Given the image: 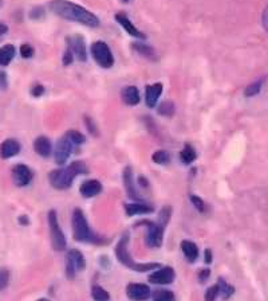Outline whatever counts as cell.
<instances>
[{
	"label": "cell",
	"instance_id": "74e56055",
	"mask_svg": "<svg viewBox=\"0 0 268 301\" xmlns=\"http://www.w3.org/2000/svg\"><path fill=\"white\" fill-rule=\"evenodd\" d=\"M85 124L86 126H87V129H89V132L91 133V135H97L98 133V129H97V125L94 124L93 118L89 116H85Z\"/></svg>",
	"mask_w": 268,
	"mask_h": 301
},
{
	"label": "cell",
	"instance_id": "ba28073f",
	"mask_svg": "<svg viewBox=\"0 0 268 301\" xmlns=\"http://www.w3.org/2000/svg\"><path fill=\"white\" fill-rule=\"evenodd\" d=\"M86 261L83 254L76 250L71 249L67 253V264H66V274L68 279H74L76 274L85 269Z\"/></svg>",
	"mask_w": 268,
	"mask_h": 301
},
{
	"label": "cell",
	"instance_id": "9c48e42d",
	"mask_svg": "<svg viewBox=\"0 0 268 301\" xmlns=\"http://www.w3.org/2000/svg\"><path fill=\"white\" fill-rule=\"evenodd\" d=\"M67 50L71 53L72 58L78 59L80 62L87 61V50H86L85 38L78 34L67 36Z\"/></svg>",
	"mask_w": 268,
	"mask_h": 301
},
{
	"label": "cell",
	"instance_id": "9a60e30c",
	"mask_svg": "<svg viewBox=\"0 0 268 301\" xmlns=\"http://www.w3.org/2000/svg\"><path fill=\"white\" fill-rule=\"evenodd\" d=\"M114 19L117 20V23H120L121 26H122V28H124L129 35L134 36V38H139V39H145V38H146V35L139 31L138 28L134 26L133 23H132V20H130L125 14H116Z\"/></svg>",
	"mask_w": 268,
	"mask_h": 301
},
{
	"label": "cell",
	"instance_id": "ffe728a7",
	"mask_svg": "<svg viewBox=\"0 0 268 301\" xmlns=\"http://www.w3.org/2000/svg\"><path fill=\"white\" fill-rule=\"evenodd\" d=\"M121 99H122V101H124L126 105L135 106V105H138L139 101H141L139 90L137 89V86L134 85L125 86L124 89L121 90Z\"/></svg>",
	"mask_w": 268,
	"mask_h": 301
},
{
	"label": "cell",
	"instance_id": "d6986e66",
	"mask_svg": "<svg viewBox=\"0 0 268 301\" xmlns=\"http://www.w3.org/2000/svg\"><path fill=\"white\" fill-rule=\"evenodd\" d=\"M20 152V143L15 139L4 140L0 145V156L3 159H11Z\"/></svg>",
	"mask_w": 268,
	"mask_h": 301
},
{
	"label": "cell",
	"instance_id": "7a4b0ae2",
	"mask_svg": "<svg viewBox=\"0 0 268 301\" xmlns=\"http://www.w3.org/2000/svg\"><path fill=\"white\" fill-rule=\"evenodd\" d=\"M82 174H87V166L83 162L78 160V162H72L67 167L50 172L49 182L54 189L67 190L71 187L72 180Z\"/></svg>",
	"mask_w": 268,
	"mask_h": 301
},
{
	"label": "cell",
	"instance_id": "44dd1931",
	"mask_svg": "<svg viewBox=\"0 0 268 301\" xmlns=\"http://www.w3.org/2000/svg\"><path fill=\"white\" fill-rule=\"evenodd\" d=\"M34 149L42 158H49L53 152V144H51L49 137L39 136V137H36L35 143H34Z\"/></svg>",
	"mask_w": 268,
	"mask_h": 301
},
{
	"label": "cell",
	"instance_id": "d4e9b609",
	"mask_svg": "<svg viewBox=\"0 0 268 301\" xmlns=\"http://www.w3.org/2000/svg\"><path fill=\"white\" fill-rule=\"evenodd\" d=\"M197 158V153L195 151L191 144H185L184 145V148L181 149V152H180V160L184 163V164H191L196 160Z\"/></svg>",
	"mask_w": 268,
	"mask_h": 301
},
{
	"label": "cell",
	"instance_id": "f6af8a7d",
	"mask_svg": "<svg viewBox=\"0 0 268 301\" xmlns=\"http://www.w3.org/2000/svg\"><path fill=\"white\" fill-rule=\"evenodd\" d=\"M19 222H20L22 225H27V223H28V219H27L26 215H22L19 218Z\"/></svg>",
	"mask_w": 268,
	"mask_h": 301
},
{
	"label": "cell",
	"instance_id": "f35d334b",
	"mask_svg": "<svg viewBox=\"0 0 268 301\" xmlns=\"http://www.w3.org/2000/svg\"><path fill=\"white\" fill-rule=\"evenodd\" d=\"M209 276H210V270L208 269V268H205V269H201L200 272H199V274H197L199 283L200 284L206 283V281L209 280Z\"/></svg>",
	"mask_w": 268,
	"mask_h": 301
},
{
	"label": "cell",
	"instance_id": "7dc6e473",
	"mask_svg": "<svg viewBox=\"0 0 268 301\" xmlns=\"http://www.w3.org/2000/svg\"><path fill=\"white\" fill-rule=\"evenodd\" d=\"M36 301H51L50 299H46V297H42V299H38Z\"/></svg>",
	"mask_w": 268,
	"mask_h": 301
},
{
	"label": "cell",
	"instance_id": "60d3db41",
	"mask_svg": "<svg viewBox=\"0 0 268 301\" xmlns=\"http://www.w3.org/2000/svg\"><path fill=\"white\" fill-rule=\"evenodd\" d=\"M8 86V78L4 72H0V90H5Z\"/></svg>",
	"mask_w": 268,
	"mask_h": 301
},
{
	"label": "cell",
	"instance_id": "8fae6325",
	"mask_svg": "<svg viewBox=\"0 0 268 301\" xmlns=\"http://www.w3.org/2000/svg\"><path fill=\"white\" fill-rule=\"evenodd\" d=\"M176 279V272L172 266H160L149 276V283L154 285H169Z\"/></svg>",
	"mask_w": 268,
	"mask_h": 301
},
{
	"label": "cell",
	"instance_id": "d590c367",
	"mask_svg": "<svg viewBox=\"0 0 268 301\" xmlns=\"http://www.w3.org/2000/svg\"><path fill=\"white\" fill-rule=\"evenodd\" d=\"M170 215H172V208H170L169 206H165L160 211V222H158V223H160L161 226H164V227H165L166 223L169 222Z\"/></svg>",
	"mask_w": 268,
	"mask_h": 301
},
{
	"label": "cell",
	"instance_id": "484cf974",
	"mask_svg": "<svg viewBox=\"0 0 268 301\" xmlns=\"http://www.w3.org/2000/svg\"><path fill=\"white\" fill-rule=\"evenodd\" d=\"M133 50L137 51L138 54H141L142 57L147 59H156V51L150 47L146 43H142V42H135L133 43Z\"/></svg>",
	"mask_w": 268,
	"mask_h": 301
},
{
	"label": "cell",
	"instance_id": "83f0119b",
	"mask_svg": "<svg viewBox=\"0 0 268 301\" xmlns=\"http://www.w3.org/2000/svg\"><path fill=\"white\" fill-rule=\"evenodd\" d=\"M153 301H177L176 295L168 289H158L156 292H152Z\"/></svg>",
	"mask_w": 268,
	"mask_h": 301
},
{
	"label": "cell",
	"instance_id": "ab89813d",
	"mask_svg": "<svg viewBox=\"0 0 268 301\" xmlns=\"http://www.w3.org/2000/svg\"><path fill=\"white\" fill-rule=\"evenodd\" d=\"M45 93V86L43 85H34L31 89V95L34 97H40V96Z\"/></svg>",
	"mask_w": 268,
	"mask_h": 301
},
{
	"label": "cell",
	"instance_id": "603a6c76",
	"mask_svg": "<svg viewBox=\"0 0 268 301\" xmlns=\"http://www.w3.org/2000/svg\"><path fill=\"white\" fill-rule=\"evenodd\" d=\"M217 287H219L220 297H221L223 300H229V299L235 295V292H236L235 287L231 285V284H228L224 279H219V281H217Z\"/></svg>",
	"mask_w": 268,
	"mask_h": 301
},
{
	"label": "cell",
	"instance_id": "4dcf8cb0",
	"mask_svg": "<svg viewBox=\"0 0 268 301\" xmlns=\"http://www.w3.org/2000/svg\"><path fill=\"white\" fill-rule=\"evenodd\" d=\"M158 114L165 117H172L174 114V103L170 101H164L158 106Z\"/></svg>",
	"mask_w": 268,
	"mask_h": 301
},
{
	"label": "cell",
	"instance_id": "bcb514c9",
	"mask_svg": "<svg viewBox=\"0 0 268 301\" xmlns=\"http://www.w3.org/2000/svg\"><path fill=\"white\" fill-rule=\"evenodd\" d=\"M267 8L264 9V12H263V24H264V28H267Z\"/></svg>",
	"mask_w": 268,
	"mask_h": 301
},
{
	"label": "cell",
	"instance_id": "52a82bcc",
	"mask_svg": "<svg viewBox=\"0 0 268 301\" xmlns=\"http://www.w3.org/2000/svg\"><path fill=\"white\" fill-rule=\"evenodd\" d=\"M91 55L95 62L103 69H110L114 65V57L110 47L107 46L106 42L97 41L91 45Z\"/></svg>",
	"mask_w": 268,
	"mask_h": 301
},
{
	"label": "cell",
	"instance_id": "836d02e7",
	"mask_svg": "<svg viewBox=\"0 0 268 301\" xmlns=\"http://www.w3.org/2000/svg\"><path fill=\"white\" fill-rule=\"evenodd\" d=\"M219 297H220V292L217 284H214V285L209 287L205 291V301H216Z\"/></svg>",
	"mask_w": 268,
	"mask_h": 301
},
{
	"label": "cell",
	"instance_id": "b9f144b4",
	"mask_svg": "<svg viewBox=\"0 0 268 301\" xmlns=\"http://www.w3.org/2000/svg\"><path fill=\"white\" fill-rule=\"evenodd\" d=\"M74 61V58H72L71 53L68 51V50H66V53H65V55H63V65H70V63Z\"/></svg>",
	"mask_w": 268,
	"mask_h": 301
},
{
	"label": "cell",
	"instance_id": "ee69618b",
	"mask_svg": "<svg viewBox=\"0 0 268 301\" xmlns=\"http://www.w3.org/2000/svg\"><path fill=\"white\" fill-rule=\"evenodd\" d=\"M204 258H205V262L206 264H210L212 262V252H210V249H206L205 253H204Z\"/></svg>",
	"mask_w": 268,
	"mask_h": 301
},
{
	"label": "cell",
	"instance_id": "277c9868",
	"mask_svg": "<svg viewBox=\"0 0 268 301\" xmlns=\"http://www.w3.org/2000/svg\"><path fill=\"white\" fill-rule=\"evenodd\" d=\"M128 245H129V235H128V234H124L116 246L117 260L120 261L122 265L126 266L128 269L143 273V272H149V270L158 269V268H160L161 265L160 264H157V262H150V264H139V262H135V261L132 258V256H130L129 250H128Z\"/></svg>",
	"mask_w": 268,
	"mask_h": 301
},
{
	"label": "cell",
	"instance_id": "7c38bea8",
	"mask_svg": "<svg viewBox=\"0 0 268 301\" xmlns=\"http://www.w3.org/2000/svg\"><path fill=\"white\" fill-rule=\"evenodd\" d=\"M72 148H74V145H72L70 140L67 139L66 136L61 137V139L57 141V145H55V149H54L55 162L58 163L59 166H63V164L68 160L70 155L72 153Z\"/></svg>",
	"mask_w": 268,
	"mask_h": 301
},
{
	"label": "cell",
	"instance_id": "7bdbcfd3",
	"mask_svg": "<svg viewBox=\"0 0 268 301\" xmlns=\"http://www.w3.org/2000/svg\"><path fill=\"white\" fill-rule=\"evenodd\" d=\"M7 32H8V26L4 24L3 22H0V38H1V36H4Z\"/></svg>",
	"mask_w": 268,
	"mask_h": 301
},
{
	"label": "cell",
	"instance_id": "e0dca14e",
	"mask_svg": "<svg viewBox=\"0 0 268 301\" xmlns=\"http://www.w3.org/2000/svg\"><path fill=\"white\" fill-rule=\"evenodd\" d=\"M124 185H125V190L128 197L134 201H139V194L135 189V183H134V176L132 167H126L124 170Z\"/></svg>",
	"mask_w": 268,
	"mask_h": 301
},
{
	"label": "cell",
	"instance_id": "5b68a950",
	"mask_svg": "<svg viewBox=\"0 0 268 301\" xmlns=\"http://www.w3.org/2000/svg\"><path fill=\"white\" fill-rule=\"evenodd\" d=\"M49 227H50V238H51V246L57 252H63L67 246V239L63 234L61 225H59L57 211L49 212Z\"/></svg>",
	"mask_w": 268,
	"mask_h": 301
},
{
	"label": "cell",
	"instance_id": "8992f818",
	"mask_svg": "<svg viewBox=\"0 0 268 301\" xmlns=\"http://www.w3.org/2000/svg\"><path fill=\"white\" fill-rule=\"evenodd\" d=\"M138 226H143L146 229L145 233V243L149 247H160L164 241V226H161L160 223L152 222V220H141L137 223Z\"/></svg>",
	"mask_w": 268,
	"mask_h": 301
},
{
	"label": "cell",
	"instance_id": "30bf717a",
	"mask_svg": "<svg viewBox=\"0 0 268 301\" xmlns=\"http://www.w3.org/2000/svg\"><path fill=\"white\" fill-rule=\"evenodd\" d=\"M126 296L132 301H146L152 297V289L146 284L132 283L126 287Z\"/></svg>",
	"mask_w": 268,
	"mask_h": 301
},
{
	"label": "cell",
	"instance_id": "4fadbf2b",
	"mask_svg": "<svg viewBox=\"0 0 268 301\" xmlns=\"http://www.w3.org/2000/svg\"><path fill=\"white\" fill-rule=\"evenodd\" d=\"M34 174L26 164H16L12 168L13 183L18 187H26L31 183Z\"/></svg>",
	"mask_w": 268,
	"mask_h": 301
},
{
	"label": "cell",
	"instance_id": "1f68e13d",
	"mask_svg": "<svg viewBox=\"0 0 268 301\" xmlns=\"http://www.w3.org/2000/svg\"><path fill=\"white\" fill-rule=\"evenodd\" d=\"M152 159L156 164H166V163L169 162L170 155L166 151H164V149H158V151L153 153Z\"/></svg>",
	"mask_w": 268,
	"mask_h": 301
},
{
	"label": "cell",
	"instance_id": "6da1fadb",
	"mask_svg": "<svg viewBox=\"0 0 268 301\" xmlns=\"http://www.w3.org/2000/svg\"><path fill=\"white\" fill-rule=\"evenodd\" d=\"M49 8L53 11L54 14L58 15L62 19L71 20L87 26V27H98L99 18L97 15H94L91 11L86 9L79 4L67 1V0H54L49 4Z\"/></svg>",
	"mask_w": 268,
	"mask_h": 301
},
{
	"label": "cell",
	"instance_id": "8d00e7d4",
	"mask_svg": "<svg viewBox=\"0 0 268 301\" xmlns=\"http://www.w3.org/2000/svg\"><path fill=\"white\" fill-rule=\"evenodd\" d=\"M20 54H22L23 58H31L32 55H34V49H32V46L30 43H24L20 47Z\"/></svg>",
	"mask_w": 268,
	"mask_h": 301
},
{
	"label": "cell",
	"instance_id": "d6a6232c",
	"mask_svg": "<svg viewBox=\"0 0 268 301\" xmlns=\"http://www.w3.org/2000/svg\"><path fill=\"white\" fill-rule=\"evenodd\" d=\"M189 199H191V202H192L193 207L196 208L199 212H205L206 211V204L205 202L200 198V197H197V195H193L191 194L189 195Z\"/></svg>",
	"mask_w": 268,
	"mask_h": 301
},
{
	"label": "cell",
	"instance_id": "e575fe53",
	"mask_svg": "<svg viewBox=\"0 0 268 301\" xmlns=\"http://www.w3.org/2000/svg\"><path fill=\"white\" fill-rule=\"evenodd\" d=\"M9 284V270L5 268H0V292L4 291Z\"/></svg>",
	"mask_w": 268,
	"mask_h": 301
},
{
	"label": "cell",
	"instance_id": "3957f363",
	"mask_svg": "<svg viewBox=\"0 0 268 301\" xmlns=\"http://www.w3.org/2000/svg\"><path fill=\"white\" fill-rule=\"evenodd\" d=\"M72 225V237L75 241L82 243H94V245H102L106 242V239L97 235L93 230L90 229L89 222L86 219L85 214L80 208H75L72 211L71 218Z\"/></svg>",
	"mask_w": 268,
	"mask_h": 301
},
{
	"label": "cell",
	"instance_id": "cb8c5ba5",
	"mask_svg": "<svg viewBox=\"0 0 268 301\" xmlns=\"http://www.w3.org/2000/svg\"><path fill=\"white\" fill-rule=\"evenodd\" d=\"M15 47L12 45H4L0 47V66H7L15 57Z\"/></svg>",
	"mask_w": 268,
	"mask_h": 301
},
{
	"label": "cell",
	"instance_id": "7402d4cb",
	"mask_svg": "<svg viewBox=\"0 0 268 301\" xmlns=\"http://www.w3.org/2000/svg\"><path fill=\"white\" fill-rule=\"evenodd\" d=\"M180 246H181L184 256H185V258H187L189 262H195V261L199 258V247H197V245L195 242L185 239V241L181 242Z\"/></svg>",
	"mask_w": 268,
	"mask_h": 301
},
{
	"label": "cell",
	"instance_id": "f546056e",
	"mask_svg": "<svg viewBox=\"0 0 268 301\" xmlns=\"http://www.w3.org/2000/svg\"><path fill=\"white\" fill-rule=\"evenodd\" d=\"M67 137V139L71 141L72 145H80V144L85 143V136L82 135L80 132H78V130H68L66 135H65Z\"/></svg>",
	"mask_w": 268,
	"mask_h": 301
},
{
	"label": "cell",
	"instance_id": "f1b7e54d",
	"mask_svg": "<svg viewBox=\"0 0 268 301\" xmlns=\"http://www.w3.org/2000/svg\"><path fill=\"white\" fill-rule=\"evenodd\" d=\"M263 84L264 80L263 78H260L259 81H255L254 84L248 85L246 89H244V96H246V97H254V96H256L258 93H260V90L263 88Z\"/></svg>",
	"mask_w": 268,
	"mask_h": 301
},
{
	"label": "cell",
	"instance_id": "5bb4252c",
	"mask_svg": "<svg viewBox=\"0 0 268 301\" xmlns=\"http://www.w3.org/2000/svg\"><path fill=\"white\" fill-rule=\"evenodd\" d=\"M102 191V185L97 179H90L83 182L79 187V193L83 198H93Z\"/></svg>",
	"mask_w": 268,
	"mask_h": 301
},
{
	"label": "cell",
	"instance_id": "c3c4849f",
	"mask_svg": "<svg viewBox=\"0 0 268 301\" xmlns=\"http://www.w3.org/2000/svg\"><path fill=\"white\" fill-rule=\"evenodd\" d=\"M122 1H124V3H132L133 0H122Z\"/></svg>",
	"mask_w": 268,
	"mask_h": 301
},
{
	"label": "cell",
	"instance_id": "2e32d148",
	"mask_svg": "<svg viewBox=\"0 0 268 301\" xmlns=\"http://www.w3.org/2000/svg\"><path fill=\"white\" fill-rule=\"evenodd\" d=\"M164 86L160 82H156L153 85H147L146 90H145V101H146L147 108H154L157 101L160 99V96L162 95Z\"/></svg>",
	"mask_w": 268,
	"mask_h": 301
},
{
	"label": "cell",
	"instance_id": "4316f807",
	"mask_svg": "<svg viewBox=\"0 0 268 301\" xmlns=\"http://www.w3.org/2000/svg\"><path fill=\"white\" fill-rule=\"evenodd\" d=\"M91 299L94 301H110V293L101 285H93V288H91Z\"/></svg>",
	"mask_w": 268,
	"mask_h": 301
},
{
	"label": "cell",
	"instance_id": "ac0fdd59",
	"mask_svg": "<svg viewBox=\"0 0 268 301\" xmlns=\"http://www.w3.org/2000/svg\"><path fill=\"white\" fill-rule=\"evenodd\" d=\"M154 211V207L150 206L149 203L145 202H133L125 203V212L126 215H142V214H150Z\"/></svg>",
	"mask_w": 268,
	"mask_h": 301
},
{
	"label": "cell",
	"instance_id": "681fc988",
	"mask_svg": "<svg viewBox=\"0 0 268 301\" xmlns=\"http://www.w3.org/2000/svg\"><path fill=\"white\" fill-rule=\"evenodd\" d=\"M0 4H1V0H0Z\"/></svg>",
	"mask_w": 268,
	"mask_h": 301
}]
</instances>
